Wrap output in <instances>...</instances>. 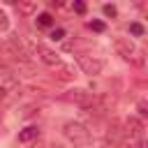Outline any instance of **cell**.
Returning a JSON list of instances; mask_svg holds the SVG:
<instances>
[{"instance_id": "cell-1", "label": "cell", "mask_w": 148, "mask_h": 148, "mask_svg": "<svg viewBox=\"0 0 148 148\" xmlns=\"http://www.w3.org/2000/svg\"><path fill=\"white\" fill-rule=\"evenodd\" d=\"M62 136L74 146H86L90 141V130L79 120H67L62 125Z\"/></svg>"}, {"instance_id": "cell-2", "label": "cell", "mask_w": 148, "mask_h": 148, "mask_svg": "<svg viewBox=\"0 0 148 148\" xmlns=\"http://www.w3.org/2000/svg\"><path fill=\"white\" fill-rule=\"evenodd\" d=\"M7 51H9V56H12V58H16L18 62H23V65H28V62H30V49L25 46L23 37H18V35L9 37V42H7Z\"/></svg>"}, {"instance_id": "cell-3", "label": "cell", "mask_w": 148, "mask_h": 148, "mask_svg": "<svg viewBox=\"0 0 148 148\" xmlns=\"http://www.w3.org/2000/svg\"><path fill=\"white\" fill-rule=\"evenodd\" d=\"M76 65H79V69H81L83 74H88V76H97V74H102V69H104V62H102L99 58H95V56H76Z\"/></svg>"}, {"instance_id": "cell-4", "label": "cell", "mask_w": 148, "mask_h": 148, "mask_svg": "<svg viewBox=\"0 0 148 148\" xmlns=\"http://www.w3.org/2000/svg\"><path fill=\"white\" fill-rule=\"evenodd\" d=\"M67 99L69 102H74L76 106H81V109H90L92 106V99H95V95L92 92H88V90H83V88H72L69 92H67Z\"/></svg>"}, {"instance_id": "cell-5", "label": "cell", "mask_w": 148, "mask_h": 148, "mask_svg": "<svg viewBox=\"0 0 148 148\" xmlns=\"http://www.w3.org/2000/svg\"><path fill=\"white\" fill-rule=\"evenodd\" d=\"M35 53H37V58H39L44 65H49V67L60 65V56H58L51 46H46V44H42V42H37V44H35Z\"/></svg>"}, {"instance_id": "cell-6", "label": "cell", "mask_w": 148, "mask_h": 148, "mask_svg": "<svg viewBox=\"0 0 148 148\" xmlns=\"http://www.w3.org/2000/svg\"><path fill=\"white\" fill-rule=\"evenodd\" d=\"M113 49H116V53L123 60H134V56H139V51L134 49V44L130 39H125V37H116L113 39Z\"/></svg>"}, {"instance_id": "cell-7", "label": "cell", "mask_w": 148, "mask_h": 148, "mask_svg": "<svg viewBox=\"0 0 148 148\" xmlns=\"http://www.w3.org/2000/svg\"><path fill=\"white\" fill-rule=\"evenodd\" d=\"M125 134H127L130 139H134V141L143 139V120L136 118V116H130V118L125 120Z\"/></svg>"}, {"instance_id": "cell-8", "label": "cell", "mask_w": 148, "mask_h": 148, "mask_svg": "<svg viewBox=\"0 0 148 148\" xmlns=\"http://www.w3.org/2000/svg\"><path fill=\"white\" fill-rule=\"evenodd\" d=\"M39 136V130L35 127V125H28V127H23L21 132H18V141L21 143H30V141H35Z\"/></svg>"}, {"instance_id": "cell-9", "label": "cell", "mask_w": 148, "mask_h": 148, "mask_svg": "<svg viewBox=\"0 0 148 148\" xmlns=\"http://www.w3.org/2000/svg\"><path fill=\"white\" fill-rule=\"evenodd\" d=\"M2 88H5L7 92H14V90L18 88V79H16L12 72H5V76H2Z\"/></svg>"}, {"instance_id": "cell-10", "label": "cell", "mask_w": 148, "mask_h": 148, "mask_svg": "<svg viewBox=\"0 0 148 148\" xmlns=\"http://www.w3.org/2000/svg\"><path fill=\"white\" fill-rule=\"evenodd\" d=\"M51 25H53V16L49 12L37 14V28H51Z\"/></svg>"}, {"instance_id": "cell-11", "label": "cell", "mask_w": 148, "mask_h": 148, "mask_svg": "<svg viewBox=\"0 0 148 148\" xmlns=\"http://www.w3.org/2000/svg\"><path fill=\"white\" fill-rule=\"evenodd\" d=\"M16 9H18L21 14H25V16H28V14L37 12V2H18V5H16Z\"/></svg>"}, {"instance_id": "cell-12", "label": "cell", "mask_w": 148, "mask_h": 148, "mask_svg": "<svg viewBox=\"0 0 148 148\" xmlns=\"http://www.w3.org/2000/svg\"><path fill=\"white\" fill-rule=\"evenodd\" d=\"M88 28H90V30H95V32H104V30H106V25H104L102 21H90V23H88Z\"/></svg>"}, {"instance_id": "cell-13", "label": "cell", "mask_w": 148, "mask_h": 148, "mask_svg": "<svg viewBox=\"0 0 148 148\" xmlns=\"http://www.w3.org/2000/svg\"><path fill=\"white\" fill-rule=\"evenodd\" d=\"M146 109H148V106H146V99H141V102L136 104V111H139V116H136V118H141V120H143V118L148 116V111H146Z\"/></svg>"}, {"instance_id": "cell-14", "label": "cell", "mask_w": 148, "mask_h": 148, "mask_svg": "<svg viewBox=\"0 0 148 148\" xmlns=\"http://www.w3.org/2000/svg\"><path fill=\"white\" fill-rule=\"evenodd\" d=\"M130 32L136 35V37H141V35H143V25H141V23H130Z\"/></svg>"}, {"instance_id": "cell-15", "label": "cell", "mask_w": 148, "mask_h": 148, "mask_svg": "<svg viewBox=\"0 0 148 148\" xmlns=\"http://www.w3.org/2000/svg\"><path fill=\"white\" fill-rule=\"evenodd\" d=\"M62 37H65V30H62V28H53V30H51V39H53V42H60Z\"/></svg>"}, {"instance_id": "cell-16", "label": "cell", "mask_w": 148, "mask_h": 148, "mask_svg": "<svg viewBox=\"0 0 148 148\" xmlns=\"http://www.w3.org/2000/svg\"><path fill=\"white\" fill-rule=\"evenodd\" d=\"M7 28H9V18H7V14L0 9V32H5Z\"/></svg>"}, {"instance_id": "cell-17", "label": "cell", "mask_w": 148, "mask_h": 148, "mask_svg": "<svg viewBox=\"0 0 148 148\" xmlns=\"http://www.w3.org/2000/svg\"><path fill=\"white\" fill-rule=\"evenodd\" d=\"M72 76H74V74H72V69H69V67H62V69H60V74H58V79H62V81H67V79H72Z\"/></svg>"}, {"instance_id": "cell-18", "label": "cell", "mask_w": 148, "mask_h": 148, "mask_svg": "<svg viewBox=\"0 0 148 148\" xmlns=\"http://www.w3.org/2000/svg\"><path fill=\"white\" fill-rule=\"evenodd\" d=\"M102 12H104L106 16H116V12H118V9H116L113 5H104V7H102Z\"/></svg>"}, {"instance_id": "cell-19", "label": "cell", "mask_w": 148, "mask_h": 148, "mask_svg": "<svg viewBox=\"0 0 148 148\" xmlns=\"http://www.w3.org/2000/svg\"><path fill=\"white\" fill-rule=\"evenodd\" d=\"M74 12L83 14V12H86V5H83V2H74Z\"/></svg>"}, {"instance_id": "cell-20", "label": "cell", "mask_w": 148, "mask_h": 148, "mask_svg": "<svg viewBox=\"0 0 148 148\" xmlns=\"http://www.w3.org/2000/svg\"><path fill=\"white\" fill-rule=\"evenodd\" d=\"M5 97H7V90H5V88H2V83H0V102H2Z\"/></svg>"}, {"instance_id": "cell-21", "label": "cell", "mask_w": 148, "mask_h": 148, "mask_svg": "<svg viewBox=\"0 0 148 148\" xmlns=\"http://www.w3.org/2000/svg\"><path fill=\"white\" fill-rule=\"evenodd\" d=\"M136 148H146V143H143V139H139V141H136Z\"/></svg>"}, {"instance_id": "cell-22", "label": "cell", "mask_w": 148, "mask_h": 148, "mask_svg": "<svg viewBox=\"0 0 148 148\" xmlns=\"http://www.w3.org/2000/svg\"><path fill=\"white\" fill-rule=\"evenodd\" d=\"M51 148H60V146H51Z\"/></svg>"}]
</instances>
